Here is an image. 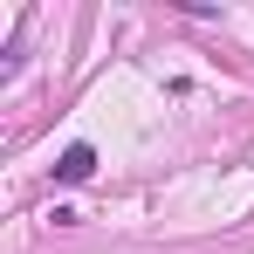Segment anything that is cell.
I'll use <instances>...</instances> for the list:
<instances>
[{"instance_id":"6da1fadb","label":"cell","mask_w":254,"mask_h":254,"mask_svg":"<svg viewBox=\"0 0 254 254\" xmlns=\"http://www.w3.org/2000/svg\"><path fill=\"white\" fill-rule=\"evenodd\" d=\"M89 172H96V151H89V144H69V151L55 158V179H62V186H83Z\"/></svg>"}]
</instances>
